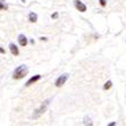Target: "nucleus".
<instances>
[{"label":"nucleus","mask_w":126,"mask_h":126,"mask_svg":"<svg viewBox=\"0 0 126 126\" xmlns=\"http://www.w3.org/2000/svg\"><path fill=\"white\" fill-rule=\"evenodd\" d=\"M49 103H50V99H48V100H46L43 103H42L41 106H40V108H38L36 110L34 111V114L32 115V118H39L40 116H41L42 114H43L46 110H47V108H48V106H49Z\"/></svg>","instance_id":"nucleus-2"},{"label":"nucleus","mask_w":126,"mask_h":126,"mask_svg":"<svg viewBox=\"0 0 126 126\" xmlns=\"http://www.w3.org/2000/svg\"><path fill=\"white\" fill-rule=\"evenodd\" d=\"M0 53H5V49H2V48H0Z\"/></svg>","instance_id":"nucleus-14"},{"label":"nucleus","mask_w":126,"mask_h":126,"mask_svg":"<svg viewBox=\"0 0 126 126\" xmlns=\"http://www.w3.org/2000/svg\"><path fill=\"white\" fill-rule=\"evenodd\" d=\"M9 49H10V52H12L14 56H18L19 51H18V48L16 47V44L10 43V44H9Z\"/></svg>","instance_id":"nucleus-5"},{"label":"nucleus","mask_w":126,"mask_h":126,"mask_svg":"<svg viewBox=\"0 0 126 126\" xmlns=\"http://www.w3.org/2000/svg\"><path fill=\"white\" fill-rule=\"evenodd\" d=\"M111 85H112V83L110 82V81H108V82H107L105 85H103V89H105V90H108V89L111 88Z\"/></svg>","instance_id":"nucleus-10"},{"label":"nucleus","mask_w":126,"mask_h":126,"mask_svg":"<svg viewBox=\"0 0 126 126\" xmlns=\"http://www.w3.org/2000/svg\"><path fill=\"white\" fill-rule=\"evenodd\" d=\"M29 73V69L25 65H21V66H18L16 69H15L14 74H13V79H21L23 77H25Z\"/></svg>","instance_id":"nucleus-1"},{"label":"nucleus","mask_w":126,"mask_h":126,"mask_svg":"<svg viewBox=\"0 0 126 126\" xmlns=\"http://www.w3.org/2000/svg\"><path fill=\"white\" fill-rule=\"evenodd\" d=\"M75 7H76V9L79 10L81 13L86 12V6H85L82 1H79V0H75Z\"/></svg>","instance_id":"nucleus-4"},{"label":"nucleus","mask_w":126,"mask_h":126,"mask_svg":"<svg viewBox=\"0 0 126 126\" xmlns=\"http://www.w3.org/2000/svg\"><path fill=\"white\" fill-rule=\"evenodd\" d=\"M29 19H30V22H31V23H35V22L38 21V15L35 14V13H30Z\"/></svg>","instance_id":"nucleus-8"},{"label":"nucleus","mask_w":126,"mask_h":126,"mask_svg":"<svg viewBox=\"0 0 126 126\" xmlns=\"http://www.w3.org/2000/svg\"><path fill=\"white\" fill-rule=\"evenodd\" d=\"M1 1H5V0H1Z\"/></svg>","instance_id":"nucleus-16"},{"label":"nucleus","mask_w":126,"mask_h":126,"mask_svg":"<svg viewBox=\"0 0 126 126\" xmlns=\"http://www.w3.org/2000/svg\"><path fill=\"white\" fill-rule=\"evenodd\" d=\"M100 5L102 7H105L106 5H107V2H106V0H100Z\"/></svg>","instance_id":"nucleus-12"},{"label":"nucleus","mask_w":126,"mask_h":126,"mask_svg":"<svg viewBox=\"0 0 126 126\" xmlns=\"http://www.w3.org/2000/svg\"><path fill=\"white\" fill-rule=\"evenodd\" d=\"M115 125H116V123H115V122H112V123L109 124V126H115Z\"/></svg>","instance_id":"nucleus-15"},{"label":"nucleus","mask_w":126,"mask_h":126,"mask_svg":"<svg viewBox=\"0 0 126 126\" xmlns=\"http://www.w3.org/2000/svg\"><path fill=\"white\" fill-rule=\"evenodd\" d=\"M1 9H7V6H5V5H3V1H1V2H0V10H1Z\"/></svg>","instance_id":"nucleus-11"},{"label":"nucleus","mask_w":126,"mask_h":126,"mask_svg":"<svg viewBox=\"0 0 126 126\" xmlns=\"http://www.w3.org/2000/svg\"><path fill=\"white\" fill-rule=\"evenodd\" d=\"M67 79H68V74H64V75H62V76H59L56 81V86L57 88L63 86V85L65 84V82L67 81Z\"/></svg>","instance_id":"nucleus-3"},{"label":"nucleus","mask_w":126,"mask_h":126,"mask_svg":"<svg viewBox=\"0 0 126 126\" xmlns=\"http://www.w3.org/2000/svg\"><path fill=\"white\" fill-rule=\"evenodd\" d=\"M84 125L85 126H93V122L90 117H85L84 118Z\"/></svg>","instance_id":"nucleus-9"},{"label":"nucleus","mask_w":126,"mask_h":126,"mask_svg":"<svg viewBox=\"0 0 126 126\" xmlns=\"http://www.w3.org/2000/svg\"><path fill=\"white\" fill-rule=\"evenodd\" d=\"M40 79H41V75H35V76L31 77V79H30L29 81L26 82V86H30V85H32L33 83H35L36 81H39Z\"/></svg>","instance_id":"nucleus-6"},{"label":"nucleus","mask_w":126,"mask_h":126,"mask_svg":"<svg viewBox=\"0 0 126 126\" xmlns=\"http://www.w3.org/2000/svg\"><path fill=\"white\" fill-rule=\"evenodd\" d=\"M18 41H19V44H21L22 47H25V46L27 44V39L24 34H19V36H18Z\"/></svg>","instance_id":"nucleus-7"},{"label":"nucleus","mask_w":126,"mask_h":126,"mask_svg":"<svg viewBox=\"0 0 126 126\" xmlns=\"http://www.w3.org/2000/svg\"><path fill=\"white\" fill-rule=\"evenodd\" d=\"M51 17H52V18H57V17H58V14H57V13H55L53 15H51Z\"/></svg>","instance_id":"nucleus-13"}]
</instances>
